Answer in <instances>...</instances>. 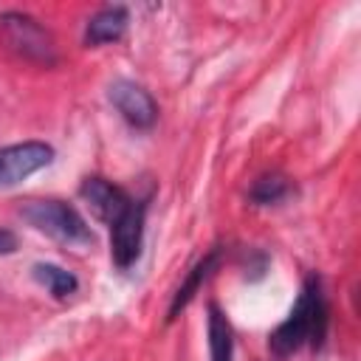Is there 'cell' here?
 I'll use <instances>...</instances> for the list:
<instances>
[{"label":"cell","mask_w":361,"mask_h":361,"mask_svg":"<svg viewBox=\"0 0 361 361\" xmlns=\"http://www.w3.org/2000/svg\"><path fill=\"white\" fill-rule=\"evenodd\" d=\"M127 23H130V11L124 6H107L96 11L85 25V45L96 48V45L118 42L127 31Z\"/></svg>","instance_id":"8"},{"label":"cell","mask_w":361,"mask_h":361,"mask_svg":"<svg viewBox=\"0 0 361 361\" xmlns=\"http://www.w3.org/2000/svg\"><path fill=\"white\" fill-rule=\"evenodd\" d=\"M54 161V147L45 141H23L0 147V189L23 183L28 175L45 169Z\"/></svg>","instance_id":"5"},{"label":"cell","mask_w":361,"mask_h":361,"mask_svg":"<svg viewBox=\"0 0 361 361\" xmlns=\"http://www.w3.org/2000/svg\"><path fill=\"white\" fill-rule=\"evenodd\" d=\"M31 274L54 299H68V296H73L79 290V279L71 271H65V268H59L54 262H37L31 268Z\"/></svg>","instance_id":"11"},{"label":"cell","mask_w":361,"mask_h":361,"mask_svg":"<svg viewBox=\"0 0 361 361\" xmlns=\"http://www.w3.org/2000/svg\"><path fill=\"white\" fill-rule=\"evenodd\" d=\"M14 251H17V237H14V231L0 228V257L14 254Z\"/></svg>","instance_id":"13"},{"label":"cell","mask_w":361,"mask_h":361,"mask_svg":"<svg viewBox=\"0 0 361 361\" xmlns=\"http://www.w3.org/2000/svg\"><path fill=\"white\" fill-rule=\"evenodd\" d=\"M0 37H3L6 48H11L17 56H23L28 62H39V65H54L56 62L54 37L31 14H23V11L0 14Z\"/></svg>","instance_id":"3"},{"label":"cell","mask_w":361,"mask_h":361,"mask_svg":"<svg viewBox=\"0 0 361 361\" xmlns=\"http://www.w3.org/2000/svg\"><path fill=\"white\" fill-rule=\"evenodd\" d=\"M20 214L28 226H34L37 231L54 237L62 245L71 248H87L93 245V231L87 226V220L65 200H25L20 206Z\"/></svg>","instance_id":"2"},{"label":"cell","mask_w":361,"mask_h":361,"mask_svg":"<svg viewBox=\"0 0 361 361\" xmlns=\"http://www.w3.org/2000/svg\"><path fill=\"white\" fill-rule=\"evenodd\" d=\"M209 358L212 361H231L234 358V330L226 313L209 302Z\"/></svg>","instance_id":"10"},{"label":"cell","mask_w":361,"mask_h":361,"mask_svg":"<svg viewBox=\"0 0 361 361\" xmlns=\"http://www.w3.org/2000/svg\"><path fill=\"white\" fill-rule=\"evenodd\" d=\"M290 195V180L279 172H271V175H262L254 180L248 197L257 203V206H274V203H282L285 197Z\"/></svg>","instance_id":"12"},{"label":"cell","mask_w":361,"mask_h":361,"mask_svg":"<svg viewBox=\"0 0 361 361\" xmlns=\"http://www.w3.org/2000/svg\"><path fill=\"white\" fill-rule=\"evenodd\" d=\"M79 195L90 206L93 217L102 220V223H107V226L116 223L124 214V209L133 203V197L121 186H116L113 180H107L102 175H87L82 180V186H79Z\"/></svg>","instance_id":"7"},{"label":"cell","mask_w":361,"mask_h":361,"mask_svg":"<svg viewBox=\"0 0 361 361\" xmlns=\"http://www.w3.org/2000/svg\"><path fill=\"white\" fill-rule=\"evenodd\" d=\"M144 217H147V200H133L124 214L110 223V257L116 268L127 271L141 257L144 245Z\"/></svg>","instance_id":"4"},{"label":"cell","mask_w":361,"mask_h":361,"mask_svg":"<svg viewBox=\"0 0 361 361\" xmlns=\"http://www.w3.org/2000/svg\"><path fill=\"white\" fill-rule=\"evenodd\" d=\"M217 262H220V248H212L209 254H203V257L192 265V271L186 274V279L180 282V288L175 290V296H172V302H169L166 322H172V319H178V316H180V310L195 299V293L200 290V285L212 276V271L217 268Z\"/></svg>","instance_id":"9"},{"label":"cell","mask_w":361,"mask_h":361,"mask_svg":"<svg viewBox=\"0 0 361 361\" xmlns=\"http://www.w3.org/2000/svg\"><path fill=\"white\" fill-rule=\"evenodd\" d=\"M327 324H330V307L324 299L322 276L307 274L288 319L268 336V347L274 355H290L305 344L319 350L327 338Z\"/></svg>","instance_id":"1"},{"label":"cell","mask_w":361,"mask_h":361,"mask_svg":"<svg viewBox=\"0 0 361 361\" xmlns=\"http://www.w3.org/2000/svg\"><path fill=\"white\" fill-rule=\"evenodd\" d=\"M110 104L121 113V118L135 130H149L158 121V104L155 99L130 79H116L107 90Z\"/></svg>","instance_id":"6"}]
</instances>
